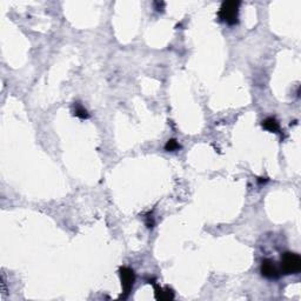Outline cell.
<instances>
[{
    "instance_id": "cell-1",
    "label": "cell",
    "mask_w": 301,
    "mask_h": 301,
    "mask_svg": "<svg viewBox=\"0 0 301 301\" xmlns=\"http://www.w3.org/2000/svg\"><path fill=\"white\" fill-rule=\"evenodd\" d=\"M239 8L240 1H235V0L224 1L218 12V18L220 21L231 25V26L237 25L239 21Z\"/></svg>"
},
{
    "instance_id": "cell-2",
    "label": "cell",
    "mask_w": 301,
    "mask_h": 301,
    "mask_svg": "<svg viewBox=\"0 0 301 301\" xmlns=\"http://www.w3.org/2000/svg\"><path fill=\"white\" fill-rule=\"evenodd\" d=\"M279 267L281 273L286 275L298 274L301 271L300 255L293 253V252H286V253H283L282 257H281Z\"/></svg>"
},
{
    "instance_id": "cell-3",
    "label": "cell",
    "mask_w": 301,
    "mask_h": 301,
    "mask_svg": "<svg viewBox=\"0 0 301 301\" xmlns=\"http://www.w3.org/2000/svg\"><path fill=\"white\" fill-rule=\"evenodd\" d=\"M119 275H120L121 287H123V294H121L120 299H127L135 282L134 271L130 267L124 266L119 268Z\"/></svg>"
},
{
    "instance_id": "cell-4",
    "label": "cell",
    "mask_w": 301,
    "mask_h": 301,
    "mask_svg": "<svg viewBox=\"0 0 301 301\" xmlns=\"http://www.w3.org/2000/svg\"><path fill=\"white\" fill-rule=\"evenodd\" d=\"M260 272L263 277L267 278V279H278L281 275L280 267L278 263L272 259H265L263 260L260 266Z\"/></svg>"
},
{
    "instance_id": "cell-5",
    "label": "cell",
    "mask_w": 301,
    "mask_h": 301,
    "mask_svg": "<svg viewBox=\"0 0 301 301\" xmlns=\"http://www.w3.org/2000/svg\"><path fill=\"white\" fill-rule=\"evenodd\" d=\"M154 286V297L157 300L160 301H167L174 299V292L169 287H160L157 283L152 282Z\"/></svg>"
},
{
    "instance_id": "cell-6",
    "label": "cell",
    "mask_w": 301,
    "mask_h": 301,
    "mask_svg": "<svg viewBox=\"0 0 301 301\" xmlns=\"http://www.w3.org/2000/svg\"><path fill=\"white\" fill-rule=\"evenodd\" d=\"M261 126H263V130L268 131V132L271 133H279L280 131L279 121H278L275 118H273V116H269V118H266L265 120H263Z\"/></svg>"
},
{
    "instance_id": "cell-7",
    "label": "cell",
    "mask_w": 301,
    "mask_h": 301,
    "mask_svg": "<svg viewBox=\"0 0 301 301\" xmlns=\"http://www.w3.org/2000/svg\"><path fill=\"white\" fill-rule=\"evenodd\" d=\"M180 149L181 146L180 144L178 143L177 139H169V140H167L166 145H165V150H166L167 152H175V150Z\"/></svg>"
},
{
    "instance_id": "cell-8",
    "label": "cell",
    "mask_w": 301,
    "mask_h": 301,
    "mask_svg": "<svg viewBox=\"0 0 301 301\" xmlns=\"http://www.w3.org/2000/svg\"><path fill=\"white\" fill-rule=\"evenodd\" d=\"M75 116H78V118H80V119H89L90 118L89 112H87V111L85 110L80 104L75 103Z\"/></svg>"
}]
</instances>
